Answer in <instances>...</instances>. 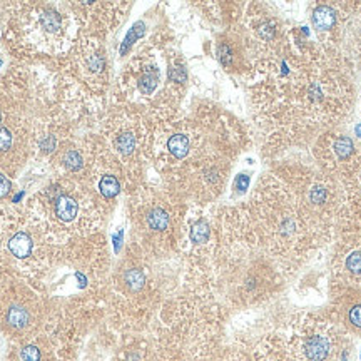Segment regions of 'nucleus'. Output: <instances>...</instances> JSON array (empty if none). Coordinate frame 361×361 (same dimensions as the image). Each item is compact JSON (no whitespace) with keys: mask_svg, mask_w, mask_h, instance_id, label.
<instances>
[{"mask_svg":"<svg viewBox=\"0 0 361 361\" xmlns=\"http://www.w3.org/2000/svg\"><path fill=\"white\" fill-rule=\"evenodd\" d=\"M264 74L256 85L255 107L269 133L301 137L340 123L355 102V87L336 57L323 49L303 56H274L255 66Z\"/></svg>","mask_w":361,"mask_h":361,"instance_id":"obj_1","label":"nucleus"},{"mask_svg":"<svg viewBox=\"0 0 361 361\" xmlns=\"http://www.w3.org/2000/svg\"><path fill=\"white\" fill-rule=\"evenodd\" d=\"M238 139L236 126L218 111L184 114L174 106L161 107L149 114L147 161L169 189L204 204L223 191Z\"/></svg>","mask_w":361,"mask_h":361,"instance_id":"obj_2","label":"nucleus"},{"mask_svg":"<svg viewBox=\"0 0 361 361\" xmlns=\"http://www.w3.org/2000/svg\"><path fill=\"white\" fill-rule=\"evenodd\" d=\"M245 207L264 247L284 273L298 268L311 251L318 250L308 221L276 171L259 179Z\"/></svg>","mask_w":361,"mask_h":361,"instance_id":"obj_3","label":"nucleus"},{"mask_svg":"<svg viewBox=\"0 0 361 361\" xmlns=\"http://www.w3.org/2000/svg\"><path fill=\"white\" fill-rule=\"evenodd\" d=\"M57 99L56 79H37L24 64L0 75V173L13 176L32 156L39 112Z\"/></svg>","mask_w":361,"mask_h":361,"instance_id":"obj_4","label":"nucleus"},{"mask_svg":"<svg viewBox=\"0 0 361 361\" xmlns=\"http://www.w3.org/2000/svg\"><path fill=\"white\" fill-rule=\"evenodd\" d=\"M2 12L6 16L4 44L13 57L24 62L66 56L78 40L79 24L69 4H6Z\"/></svg>","mask_w":361,"mask_h":361,"instance_id":"obj_5","label":"nucleus"},{"mask_svg":"<svg viewBox=\"0 0 361 361\" xmlns=\"http://www.w3.org/2000/svg\"><path fill=\"white\" fill-rule=\"evenodd\" d=\"M218 308L207 298L168 305L151 343L152 361H206L219 348Z\"/></svg>","mask_w":361,"mask_h":361,"instance_id":"obj_6","label":"nucleus"},{"mask_svg":"<svg viewBox=\"0 0 361 361\" xmlns=\"http://www.w3.org/2000/svg\"><path fill=\"white\" fill-rule=\"evenodd\" d=\"M54 239L30 206L0 207V261L12 274L34 281L47 271Z\"/></svg>","mask_w":361,"mask_h":361,"instance_id":"obj_7","label":"nucleus"},{"mask_svg":"<svg viewBox=\"0 0 361 361\" xmlns=\"http://www.w3.org/2000/svg\"><path fill=\"white\" fill-rule=\"evenodd\" d=\"M30 207L47 226L54 243L71 236H89L101 224L102 209L80 179L59 176L30 200Z\"/></svg>","mask_w":361,"mask_h":361,"instance_id":"obj_8","label":"nucleus"},{"mask_svg":"<svg viewBox=\"0 0 361 361\" xmlns=\"http://www.w3.org/2000/svg\"><path fill=\"white\" fill-rule=\"evenodd\" d=\"M291 189L318 247L335 241L345 202V183L319 168L291 164L274 169Z\"/></svg>","mask_w":361,"mask_h":361,"instance_id":"obj_9","label":"nucleus"},{"mask_svg":"<svg viewBox=\"0 0 361 361\" xmlns=\"http://www.w3.org/2000/svg\"><path fill=\"white\" fill-rule=\"evenodd\" d=\"M62 57L64 62L56 74L62 101L74 114H78V109H97L109 85L107 54L102 39L80 35Z\"/></svg>","mask_w":361,"mask_h":361,"instance_id":"obj_10","label":"nucleus"},{"mask_svg":"<svg viewBox=\"0 0 361 361\" xmlns=\"http://www.w3.org/2000/svg\"><path fill=\"white\" fill-rule=\"evenodd\" d=\"M137 250L144 255H162L174 250L183 236V197L173 189H135L129 206Z\"/></svg>","mask_w":361,"mask_h":361,"instance_id":"obj_11","label":"nucleus"},{"mask_svg":"<svg viewBox=\"0 0 361 361\" xmlns=\"http://www.w3.org/2000/svg\"><path fill=\"white\" fill-rule=\"evenodd\" d=\"M290 361H343L350 335L324 313H301L279 331Z\"/></svg>","mask_w":361,"mask_h":361,"instance_id":"obj_12","label":"nucleus"},{"mask_svg":"<svg viewBox=\"0 0 361 361\" xmlns=\"http://www.w3.org/2000/svg\"><path fill=\"white\" fill-rule=\"evenodd\" d=\"M99 139L119 162L128 183H135L147 161L149 116L130 104L114 107L102 121Z\"/></svg>","mask_w":361,"mask_h":361,"instance_id":"obj_13","label":"nucleus"},{"mask_svg":"<svg viewBox=\"0 0 361 361\" xmlns=\"http://www.w3.org/2000/svg\"><path fill=\"white\" fill-rule=\"evenodd\" d=\"M112 308L126 329L142 328L151 318L157 301L154 283L141 258L130 256L112 278Z\"/></svg>","mask_w":361,"mask_h":361,"instance_id":"obj_14","label":"nucleus"},{"mask_svg":"<svg viewBox=\"0 0 361 361\" xmlns=\"http://www.w3.org/2000/svg\"><path fill=\"white\" fill-rule=\"evenodd\" d=\"M333 245L335 283L361 288V194L353 179L345 183V202Z\"/></svg>","mask_w":361,"mask_h":361,"instance_id":"obj_15","label":"nucleus"},{"mask_svg":"<svg viewBox=\"0 0 361 361\" xmlns=\"http://www.w3.org/2000/svg\"><path fill=\"white\" fill-rule=\"evenodd\" d=\"M39 298L19 284H8L0 295V331L17 343L30 336L40 324Z\"/></svg>","mask_w":361,"mask_h":361,"instance_id":"obj_16","label":"nucleus"},{"mask_svg":"<svg viewBox=\"0 0 361 361\" xmlns=\"http://www.w3.org/2000/svg\"><path fill=\"white\" fill-rule=\"evenodd\" d=\"M318 168L341 183L353 179L361 171V149L350 135L323 133L314 146Z\"/></svg>","mask_w":361,"mask_h":361,"instance_id":"obj_17","label":"nucleus"},{"mask_svg":"<svg viewBox=\"0 0 361 361\" xmlns=\"http://www.w3.org/2000/svg\"><path fill=\"white\" fill-rule=\"evenodd\" d=\"M72 350L62 323H44L30 336L13 343L12 361H71Z\"/></svg>","mask_w":361,"mask_h":361,"instance_id":"obj_18","label":"nucleus"},{"mask_svg":"<svg viewBox=\"0 0 361 361\" xmlns=\"http://www.w3.org/2000/svg\"><path fill=\"white\" fill-rule=\"evenodd\" d=\"M161 85V69L154 56H139L133 64L128 66L123 79H121V87L126 96V101L130 106L141 107V102L156 101L157 89Z\"/></svg>","mask_w":361,"mask_h":361,"instance_id":"obj_19","label":"nucleus"},{"mask_svg":"<svg viewBox=\"0 0 361 361\" xmlns=\"http://www.w3.org/2000/svg\"><path fill=\"white\" fill-rule=\"evenodd\" d=\"M71 11L84 35L102 39V35L111 32L123 19L128 4H104V2H72Z\"/></svg>","mask_w":361,"mask_h":361,"instance_id":"obj_20","label":"nucleus"},{"mask_svg":"<svg viewBox=\"0 0 361 361\" xmlns=\"http://www.w3.org/2000/svg\"><path fill=\"white\" fill-rule=\"evenodd\" d=\"M326 313L350 336L361 338V288L333 284Z\"/></svg>","mask_w":361,"mask_h":361,"instance_id":"obj_21","label":"nucleus"},{"mask_svg":"<svg viewBox=\"0 0 361 361\" xmlns=\"http://www.w3.org/2000/svg\"><path fill=\"white\" fill-rule=\"evenodd\" d=\"M256 361H290L284 351L283 340L279 331L268 335L263 341L256 346V350L252 351Z\"/></svg>","mask_w":361,"mask_h":361,"instance_id":"obj_22","label":"nucleus"},{"mask_svg":"<svg viewBox=\"0 0 361 361\" xmlns=\"http://www.w3.org/2000/svg\"><path fill=\"white\" fill-rule=\"evenodd\" d=\"M341 12L336 6L331 4H322L314 8L313 24L318 32H335L340 27Z\"/></svg>","mask_w":361,"mask_h":361,"instance_id":"obj_23","label":"nucleus"},{"mask_svg":"<svg viewBox=\"0 0 361 361\" xmlns=\"http://www.w3.org/2000/svg\"><path fill=\"white\" fill-rule=\"evenodd\" d=\"M206 361H256L250 351L241 346H219Z\"/></svg>","mask_w":361,"mask_h":361,"instance_id":"obj_24","label":"nucleus"},{"mask_svg":"<svg viewBox=\"0 0 361 361\" xmlns=\"http://www.w3.org/2000/svg\"><path fill=\"white\" fill-rule=\"evenodd\" d=\"M117 361H152L151 343L146 340L141 343H134L128 350L123 351V355Z\"/></svg>","mask_w":361,"mask_h":361,"instance_id":"obj_25","label":"nucleus"},{"mask_svg":"<svg viewBox=\"0 0 361 361\" xmlns=\"http://www.w3.org/2000/svg\"><path fill=\"white\" fill-rule=\"evenodd\" d=\"M12 194V180L7 178V174L0 173V202L7 200Z\"/></svg>","mask_w":361,"mask_h":361,"instance_id":"obj_26","label":"nucleus"},{"mask_svg":"<svg viewBox=\"0 0 361 361\" xmlns=\"http://www.w3.org/2000/svg\"><path fill=\"white\" fill-rule=\"evenodd\" d=\"M12 276V273L11 271L7 269V266L2 263V261H0V295H2L4 293V290H6V288L8 286L7 284V279Z\"/></svg>","mask_w":361,"mask_h":361,"instance_id":"obj_27","label":"nucleus"},{"mask_svg":"<svg viewBox=\"0 0 361 361\" xmlns=\"http://www.w3.org/2000/svg\"><path fill=\"white\" fill-rule=\"evenodd\" d=\"M353 183H355V186H356V189H358V192L361 194V171H360V173H358V174H356V176H355V178H353Z\"/></svg>","mask_w":361,"mask_h":361,"instance_id":"obj_28","label":"nucleus"},{"mask_svg":"<svg viewBox=\"0 0 361 361\" xmlns=\"http://www.w3.org/2000/svg\"><path fill=\"white\" fill-rule=\"evenodd\" d=\"M355 133H356V135H358V137L361 139V123L355 128Z\"/></svg>","mask_w":361,"mask_h":361,"instance_id":"obj_29","label":"nucleus"},{"mask_svg":"<svg viewBox=\"0 0 361 361\" xmlns=\"http://www.w3.org/2000/svg\"><path fill=\"white\" fill-rule=\"evenodd\" d=\"M0 7H2V6H0Z\"/></svg>","mask_w":361,"mask_h":361,"instance_id":"obj_30","label":"nucleus"}]
</instances>
